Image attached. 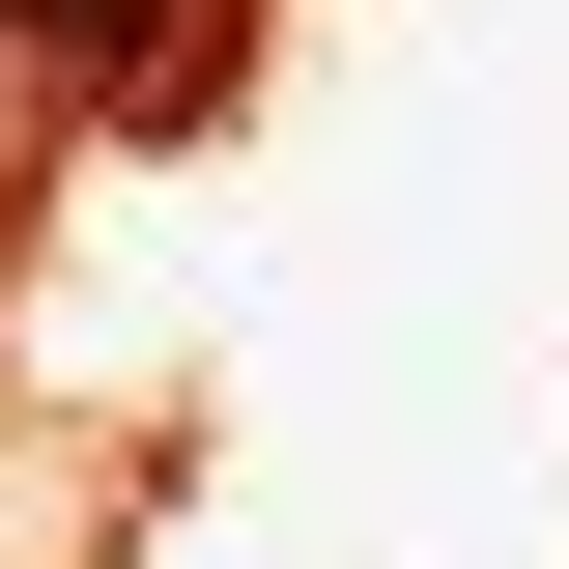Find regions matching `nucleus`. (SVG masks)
Instances as JSON below:
<instances>
[{
    "mask_svg": "<svg viewBox=\"0 0 569 569\" xmlns=\"http://www.w3.org/2000/svg\"><path fill=\"white\" fill-rule=\"evenodd\" d=\"M0 86H29V114H200L228 0H0Z\"/></svg>",
    "mask_w": 569,
    "mask_h": 569,
    "instance_id": "f257e3e1",
    "label": "nucleus"
}]
</instances>
